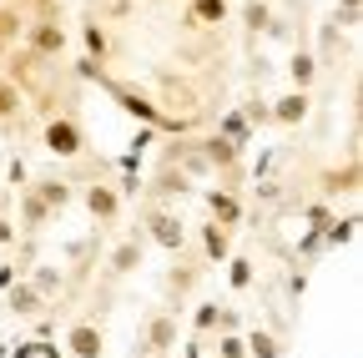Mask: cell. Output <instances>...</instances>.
Returning a JSON list of instances; mask_svg holds the SVG:
<instances>
[{
  "instance_id": "obj_3",
  "label": "cell",
  "mask_w": 363,
  "mask_h": 358,
  "mask_svg": "<svg viewBox=\"0 0 363 358\" xmlns=\"http://www.w3.org/2000/svg\"><path fill=\"white\" fill-rule=\"evenodd\" d=\"M26 40H30V56H40V61H56V56L66 51V30H61L51 16L30 21V26H26Z\"/></svg>"
},
{
  "instance_id": "obj_10",
  "label": "cell",
  "mask_w": 363,
  "mask_h": 358,
  "mask_svg": "<svg viewBox=\"0 0 363 358\" xmlns=\"http://www.w3.org/2000/svg\"><path fill=\"white\" fill-rule=\"evenodd\" d=\"M207 212H212V222H222V228H238V222H242V202L227 192V187H212L207 192Z\"/></svg>"
},
{
  "instance_id": "obj_25",
  "label": "cell",
  "mask_w": 363,
  "mask_h": 358,
  "mask_svg": "<svg viewBox=\"0 0 363 358\" xmlns=\"http://www.w3.org/2000/svg\"><path fill=\"white\" fill-rule=\"evenodd\" d=\"M217 137H227V142H238V147H247V116H242V111H233V116L222 121V131H217Z\"/></svg>"
},
{
  "instance_id": "obj_11",
  "label": "cell",
  "mask_w": 363,
  "mask_h": 358,
  "mask_svg": "<svg viewBox=\"0 0 363 358\" xmlns=\"http://www.w3.org/2000/svg\"><path fill=\"white\" fill-rule=\"evenodd\" d=\"M202 252H207V262H227V257H233V228L207 222V228H202Z\"/></svg>"
},
{
  "instance_id": "obj_32",
  "label": "cell",
  "mask_w": 363,
  "mask_h": 358,
  "mask_svg": "<svg viewBox=\"0 0 363 358\" xmlns=\"http://www.w3.org/2000/svg\"><path fill=\"white\" fill-rule=\"evenodd\" d=\"M35 358H66L56 343H45V338H35Z\"/></svg>"
},
{
  "instance_id": "obj_26",
  "label": "cell",
  "mask_w": 363,
  "mask_h": 358,
  "mask_svg": "<svg viewBox=\"0 0 363 358\" xmlns=\"http://www.w3.org/2000/svg\"><path fill=\"white\" fill-rule=\"evenodd\" d=\"M217 318H222V308H217V303H197V313H192L197 333H212V328H217Z\"/></svg>"
},
{
  "instance_id": "obj_29",
  "label": "cell",
  "mask_w": 363,
  "mask_h": 358,
  "mask_svg": "<svg viewBox=\"0 0 363 358\" xmlns=\"http://www.w3.org/2000/svg\"><path fill=\"white\" fill-rule=\"evenodd\" d=\"M157 192H177L182 197V192H187V177H182V172H162L157 177Z\"/></svg>"
},
{
  "instance_id": "obj_7",
  "label": "cell",
  "mask_w": 363,
  "mask_h": 358,
  "mask_svg": "<svg viewBox=\"0 0 363 358\" xmlns=\"http://www.w3.org/2000/svg\"><path fill=\"white\" fill-rule=\"evenodd\" d=\"M86 212L96 217V222H116V217H121V192H116V187H106V182L86 187Z\"/></svg>"
},
{
  "instance_id": "obj_9",
  "label": "cell",
  "mask_w": 363,
  "mask_h": 358,
  "mask_svg": "<svg viewBox=\"0 0 363 358\" xmlns=\"http://www.w3.org/2000/svg\"><path fill=\"white\" fill-rule=\"evenodd\" d=\"M6 303H11V313H16V318H35V313L45 308V298L26 283V278H16L11 288H6Z\"/></svg>"
},
{
  "instance_id": "obj_23",
  "label": "cell",
  "mask_w": 363,
  "mask_h": 358,
  "mask_svg": "<svg viewBox=\"0 0 363 358\" xmlns=\"http://www.w3.org/2000/svg\"><path fill=\"white\" fill-rule=\"evenodd\" d=\"M242 343L252 348V358H278V338H272L267 328H252V333H247Z\"/></svg>"
},
{
  "instance_id": "obj_24",
  "label": "cell",
  "mask_w": 363,
  "mask_h": 358,
  "mask_svg": "<svg viewBox=\"0 0 363 358\" xmlns=\"http://www.w3.org/2000/svg\"><path fill=\"white\" fill-rule=\"evenodd\" d=\"M81 40H86V51H91V61H106V30L91 21L86 30H81Z\"/></svg>"
},
{
  "instance_id": "obj_6",
  "label": "cell",
  "mask_w": 363,
  "mask_h": 358,
  "mask_svg": "<svg viewBox=\"0 0 363 358\" xmlns=\"http://www.w3.org/2000/svg\"><path fill=\"white\" fill-rule=\"evenodd\" d=\"M308 91H298V86H293V91H283L278 101H267V111H272V121H278V126H303L308 121Z\"/></svg>"
},
{
  "instance_id": "obj_30",
  "label": "cell",
  "mask_w": 363,
  "mask_h": 358,
  "mask_svg": "<svg viewBox=\"0 0 363 358\" xmlns=\"http://www.w3.org/2000/svg\"><path fill=\"white\" fill-rule=\"evenodd\" d=\"M26 26H21V16L16 11H0V40H11V35H21Z\"/></svg>"
},
{
  "instance_id": "obj_36",
  "label": "cell",
  "mask_w": 363,
  "mask_h": 358,
  "mask_svg": "<svg viewBox=\"0 0 363 358\" xmlns=\"http://www.w3.org/2000/svg\"><path fill=\"white\" fill-rule=\"evenodd\" d=\"M343 11H358V0H343Z\"/></svg>"
},
{
  "instance_id": "obj_8",
  "label": "cell",
  "mask_w": 363,
  "mask_h": 358,
  "mask_svg": "<svg viewBox=\"0 0 363 358\" xmlns=\"http://www.w3.org/2000/svg\"><path fill=\"white\" fill-rule=\"evenodd\" d=\"M197 147H202V157H207L212 172H233L238 157H242V147H238V142H227V137H207V142H197Z\"/></svg>"
},
{
  "instance_id": "obj_5",
  "label": "cell",
  "mask_w": 363,
  "mask_h": 358,
  "mask_svg": "<svg viewBox=\"0 0 363 358\" xmlns=\"http://www.w3.org/2000/svg\"><path fill=\"white\" fill-rule=\"evenodd\" d=\"M172 348H177V313H152V318H147V338H142V353L162 358Z\"/></svg>"
},
{
  "instance_id": "obj_31",
  "label": "cell",
  "mask_w": 363,
  "mask_h": 358,
  "mask_svg": "<svg viewBox=\"0 0 363 358\" xmlns=\"http://www.w3.org/2000/svg\"><path fill=\"white\" fill-rule=\"evenodd\" d=\"M242 116H247V121H257V126H262V121H272V111H267V101H252V106H247Z\"/></svg>"
},
{
  "instance_id": "obj_12",
  "label": "cell",
  "mask_w": 363,
  "mask_h": 358,
  "mask_svg": "<svg viewBox=\"0 0 363 358\" xmlns=\"http://www.w3.org/2000/svg\"><path fill=\"white\" fill-rule=\"evenodd\" d=\"M131 267H142V237H126L116 252H111V262H106V273L111 278H126Z\"/></svg>"
},
{
  "instance_id": "obj_27",
  "label": "cell",
  "mask_w": 363,
  "mask_h": 358,
  "mask_svg": "<svg viewBox=\"0 0 363 358\" xmlns=\"http://www.w3.org/2000/svg\"><path fill=\"white\" fill-rule=\"evenodd\" d=\"M242 16H247V26H252V30H272V16H267V6H262V0H247V6H242Z\"/></svg>"
},
{
  "instance_id": "obj_35",
  "label": "cell",
  "mask_w": 363,
  "mask_h": 358,
  "mask_svg": "<svg viewBox=\"0 0 363 358\" xmlns=\"http://www.w3.org/2000/svg\"><path fill=\"white\" fill-rule=\"evenodd\" d=\"M16 358H35V343H21V348H16Z\"/></svg>"
},
{
  "instance_id": "obj_21",
  "label": "cell",
  "mask_w": 363,
  "mask_h": 358,
  "mask_svg": "<svg viewBox=\"0 0 363 358\" xmlns=\"http://www.w3.org/2000/svg\"><path fill=\"white\" fill-rule=\"evenodd\" d=\"M227 283H233V293H247L252 288V257H227Z\"/></svg>"
},
{
  "instance_id": "obj_19",
  "label": "cell",
  "mask_w": 363,
  "mask_h": 358,
  "mask_svg": "<svg viewBox=\"0 0 363 358\" xmlns=\"http://www.w3.org/2000/svg\"><path fill=\"white\" fill-rule=\"evenodd\" d=\"M227 0H192V26H222Z\"/></svg>"
},
{
  "instance_id": "obj_18",
  "label": "cell",
  "mask_w": 363,
  "mask_h": 358,
  "mask_svg": "<svg viewBox=\"0 0 363 358\" xmlns=\"http://www.w3.org/2000/svg\"><path fill=\"white\" fill-rule=\"evenodd\" d=\"M323 192H328V197H338V192H358V162H348L343 172H338V167L323 172Z\"/></svg>"
},
{
  "instance_id": "obj_13",
  "label": "cell",
  "mask_w": 363,
  "mask_h": 358,
  "mask_svg": "<svg viewBox=\"0 0 363 358\" xmlns=\"http://www.w3.org/2000/svg\"><path fill=\"white\" fill-rule=\"evenodd\" d=\"M21 222H26L30 233H40L45 222H51V207H45V202L35 197V187H26V192H21Z\"/></svg>"
},
{
  "instance_id": "obj_15",
  "label": "cell",
  "mask_w": 363,
  "mask_h": 358,
  "mask_svg": "<svg viewBox=\"0 0 363 358\" xmlns=\"http://www.w3.org/2000/svg\"><path fill=\"white\" fill-rule=\"evenodd\" d=\"M358 233V217H328L323 222V247H348Z\"/></svg>"
},
{
  "instance_id": "obj_22",
  "label": "cell",
  "mask_w": 363,
  "mask_h": 358,
  "mask_svg": "<svg viewBox=\"0 0 363 358\" xmlns=\"http://www.w3.org/2000/svg\"><path fill=\"white\" fill-rule=\"evenodd\" d=\"M16 111H21V86L16 81H0V126L16 121Z\"/></svg>"
},
{
  "instance_id": "obj_1",
  "label": "cell",
  "mask_w": 363,
  "mask_h": 358,
  "mask_svg": "<svg viewBox=\"0 0 363 358\" xmlns=\"http://www.w3.org/2000/svg\"><path fill=\"white\" fill-rule=\"evenodd\" d=\"M81 147H86V131H81V121L76 116H51L45 121V152L51 157H81Z\"/></svg>"
},
{
  "instance_id": "obj_17",
  "label": "cell",
  "mask_w": 363,
  "mask_h": 358,
  "mask_svg": "<svg viewBox=\"0 0 363 358\" xmlns=\"http://www.w3.org/2000/svg\"><path fill=\"white\" fill-rule=\"evenodd\" d=\"M288 76H293V86H298V91H308V86L318 81V56H313V51H293Z\"/></svg>"
},
{
  "instance_id": "obj_28",
  "label": "cell",
  "mask_w": 363,
  "mask_h": 358,
  "mask_svg": "<svg viewBox=\"0 0 363 358\" xmlns=\"http://www.w3.org/2000/svg\"><path fill=\"white\" fill-rule=\"evenodd\" d=\"M217 358H247V343H242L238 333H222V338H217Z\"/></svg>"
},
{
  "instance_id": "obj_34",
  "label": "cell",
  "mask_w": 363,
  "mask_h": 358,
  "mask_svg": "<svg viewBox=\"0 0 363 358\" xmlns=\"http://www.w3.org/2000/svg\"><path fill=\"white\" fill-rule=\"evenodd\" d=\"M187 358H202V338H192V343H187Z\"/></svg>"
},
{
  "instance_id": "obj_4",
  "label": "cell",
  "mask_w": 363,
  "mask_h": 358,
  "mask_svg": "<svg viewBox=\"0 0 363 358\" xmlns=\"http://www.w3.org/2000/svg\"><path fill=\"white\" fill-rule=\"evenodd\" d=\"M101 353H106V338H101V328L91 318L66 328V358H101Z\"/></svg>"
},
{
  "instance_id": "obj_16",
  "label": "cell",
  "mask_w": 363,
  "mask_h": 358,
  "mask_svg": "<svg viewBox=\"0 0 363 358\" xmlns=\"http://www.w3.org/2000/svg\"><path fill=\"white\" fill-rule=\"evenodd\" d=\"M116 101H121V111H126V116L147 121V126H157V121H162V111H157L147 96H136V91H116Z\"/></svg>"
},
{
  "instance_id": "obj_20",
  "label": "cell",
  "mask_w": 363,
  "mask_h": 358,
  "mask_svg": "<svg viewBox=\"0 0 363 358\" xmlns=\"http://www.w3.org/2000/svg\"><path fill=\"white\" fill-rule=\"evenodd\" d=\"M26 283H30V288H35L40 298H51V293H61V267H51V262H40V267H35V273H30Z\"/></svg>"
},
{
  "instance_id": "obj_2",
  "label": "cell",
  "mask_w": 363,
  "mask_h": 358,
  "mask_svg": "<svg viewBox=\"0 0 363 358\" xmlns=\"http://www.w3.org/2000/svg\"><path fill=\"white\" fill-rule=\"evenodd\" d=\"M147 228H152V242L167 247V252H182V247H187V222H182L177 212H167V207H152V212H147Z\"/></svg>"
},
{
  "instance_id": "obj_14",
  "label": "cell",
  "mask_w": 363,
  "mask_h": 358,
  "mask_svg": "<svg viewBox=\"0 0 363 358\" xmlns=\"http://www.w3.org/2000/svg\"><path fill=\"white\" fill-rule=\"evenodd\" d=\"M35 197L51 207V212H61V207L71 202V182H61V177H40V182H35Z\"/></svg>"
},
{
  "instance_id": "obj_33",
  "label": "cell",
  "mask_w": 363,
  "mask_h": 358,
  "mask_svg": "<svg viewBox=\"0 0 363 358\" xmlns=\"http://www.w3.org/2000/svg\"><path fill=\"white\" fill-rule=\"evenodd\" d=\"M11 237H16V233H11V222H6V217H0V247H6Z\"/></svg>"
}]
</instances>
